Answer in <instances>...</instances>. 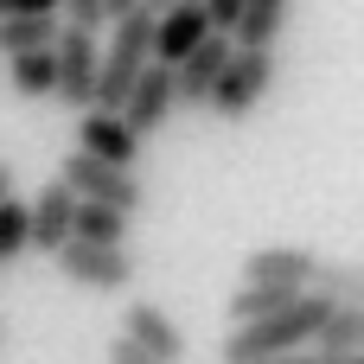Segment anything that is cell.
Here are the masks:
<instances>
[{"label":"cell","instance_id":"6da1fadb","mask_svg":"<svg viewBox=\"0 0 364 364\" xmlns=\"http://www.w3.org/2000/svg\"><path fill=\"white\" fill-rule=\"evenodd\" d=\"M154 32H160V13L154 6H128L115 26H109V45H102V83H96V109L102 115H122V102L141 90V77L154 70Z\"/></svg>","mask_w":364,"mask_h":364},{"label":"cell","instance_id":"7a4b0ae2","mask_svg":"<svg viewBox=\"0 0 364 364\" xmlns=\"http://www.w3.org/2000/svg\"><path fill=\"white\" fill-rule=\"evenodd\" d=\"M326 320H333V301L326 294H307L301 307H288V314H275L262 326L230 333L224 339V364H288V358H301V346H320Z\"/></svg>","mask_w":364,"mask_h":364},{"label":"cell","instance_id":"3957f363","mask_svg":"<svg viewBox=\"0 0 364 364\" xmlns=\"http://www.w3.org/2000/svg\"><path fill=\"white\" fill-rule=\"evenodd\" d=\"M58 179H64V186H70L83 205H109V211H122V218H134V205L147 198L141 173H128V166H109V160H90V154H64Z\"/></svg>","mask_w":364,"mask_h":364},{"label":"cell","instance_id":"277c9868","mask_svg":"<svg viewBox=\"0 0 364 364\" xmlns=\"http://www.w3.org/2000/svg\"><path fill=\"white\" fill-rule=\"evenodd\" d=\"M275 70H282L275 51H237L230 70H224V83H218V96H211V115H218V122H243V115L269 96Z\"/></svg>","mask_w":364,"mask_h":364},{"label":"cell","instance_id":"5b68a950","mask_svg":"<svg viewBox=\"0 0 364 364\" xmlns=\"http://www.w3.org/2000/svg\"><path fill=\"white\" fill-rule=\"evenodd\" d=\"M96 83H102V45L90 32H70L64 26V38H58V96L77 115H90L96 109Z\"/></svg>","mask_w":364,"mask_h":364},{"label":"cell","instance_id":"8992f818","mask_svg":"<svg viewBox=\"0 0 364 364\" xmlns=\"http://www.w3.org/2000/svg\"><path fill=\"white\" fill-rule=\"evenodd\" d=\"M58 275L70 288H90V294H122L134 282V256L128 250H90V243H70L64 256H51Z\"/></svg>","mask_w":364,"mask_h":364},{"label":"cell","instance_id":"52a82bcc","mask_svg":"<svg viewBox=\"0 0 364 364\" xmlns=\"http://www.w3.org/2000/svg\"><path fill=\"white\" fill-rule=\"evenodd\" d=\"M211 38H218V32H211V19H205V0H179V6H166V13H160V32H154V64L179 70V64H186V58H198Z\"/></svg>","mask_w":364,"mask_h":364},{"label":"cell","instance_id":"ba28073f","mask_svg":"<svg viewBox=\"0 0 364 364\" xmlns=\"http://www.w3.org/2000/svg\"><path fill=\"white\" fill-rule=\"evenodd\" d=\"M314 275H320V256L314 250H256L243 262V288H288V294H314Z\"/></svg>","mask_w":364,"mask_h":364},{"label":"cell","instance_id":"9c48e42d","mask_svg":"<svg viewBox=\"0 0 364 364\" xmlns=\"http://www.w3.org/2000/svg\"><path fill=\"white\" fill-rule=\"evenodd\" d=\"M77 192L64 186V179H51L38 198H32V250H45V256H64L70 250V237H77Z\"/></svg>","mask_w":364,"mask_h":364},{"label":"cell","instance_id":"30bf717a","mask_svg":"<svg viewBox=\"0 0 364 364\" xmlns=\"http://www.w3.org/2000/svg\"><path fill=\"white\" fill-rule=\"evenodd\" d=\"M230 58H237V38H211V45L198 51V58H186V64L173 70L179 109H211V96H218V83H224Z\"/></svg>","mask_w":364,"mask_h":364},{"label":"cell","instance_id":"8fae6325","mask_svg":"<svg viewBox=\"0 0 364 364\" xmlns=\"http://www.w3.org/2000/svg\"><path fill=\"white\" fill-rule=\"evenodd\" d=\"M77 154L109 160V166H128V173H134V160H141V134H134L122 115L90 109V115H77Z\"/></svg>","mask_w":364,"mask_h":364},{"label":"cell","instance_id":"7c38bea8","mask_svg":"<svg viewBox=\"0 0 364 364\" xmlns=\"http://www.w3.org/2000/svg\"><path fill=\"white\" fill-rule=\"evenodd\" d=\"M173 109H179V90H173V70L166 64H154L147 77H141V90L122 102V122L147 141V134H160L166 122H173Z\"/></svg>","mask_w":364,"mask_h":364},{"label":"cell","instance_id":"4fadbf2b","mask_svg":"<svg viewBox=\"0 0 364 364\" xmlns=\"http://www.w3.org/2000/svg\"><path fill=\"white\" fill-rule=\"evenodd\" d=\"M122 339H134L141 352H154L160 364H179V358H186V333L173 326L166 307H147V301L122 307Z\"/></svg>","mask_w":364,"mask_h":364},{"label":"cell","instance_id":"5bb4252c","mask_svg":"<svg viewBox=\"0 0 364 364\" xmlns=\"http://www.w3.org/2000/svg\"><path fill=\"white\" fill-rule=\"evenodd\" d=\"M64 19L58 13H0V51L6 58H32V51H58Z\"/></svg>","mask_w":364,"mask_h":364},{"label":"cell","instance_id":"9a60e30c","mask_svg":"<svg viewBox=\"0 0 364 364\" xmlns=\"http://www.w3.org/2000/svg\"><path fill=\"white\" fill-rule=\"evenodd\" d=\"M301 301L307 294H288V288H237L224 301V320H230V333H243V326H262V320H275V314H288Z\"/></svg>","mask_w":364,"mask_h":364},{"label":"cell","instance_id":"2e32d148","mask_svg":"<svg viewBox=\"0 0 364 364\" xmlns=\"http://www.w3.org/2000/svg\"><path fill=\"white\" fill-rule=\"evenodd\" d=\"M288 32V0H250L243 26H237V51H275Z\"/></svg>","mask_w":364,"mask_h":364},{"label":"cell","instance_id":"e0dca14e","mask_svg":"<svg viewBox=\"0 0 364 364\" xmlns=\"http://www.w3.org/2000/svg\"><path fill=\"white\" fill-rule=\"evenodd\" d=\"M70 243H90V250H128V218L109 211V205H77V237Z\"/></svg>","mask_w":364,"mask_h":364},{"label":"cell","instance_id":"ac0fdd59","mask_svg":"<svg viewBox=\"0 0 364 364\" xmlns=\"http://www.w3.org/2000/svg\"><path fill=\"white\" fill-rule=\"evenodd\" d=\"M314 294H326L333 307H352V314H364V269H358V262H320Z\"/></svg>","mask_w":364,"mask_h":364},{"label":"cell","instance_id":"d6986e66","mask_svg":"<svg viewBox=\"0 0 364 364\" xmlns=\"http://www.w3.org/2000/svg\"><path fill=\"white\" fill-rule=\"evenodd\" d=\"M32 250V198H6L0 205V269H13Z\"/></svg>","mask_w":364,"mask_h":364},{"label":"cell","instance_id":"ffe728a7","mask_svg":"<svg viewBox=\"0 0 364 364\" xmlns=\"http://www.w3.org/2000/svg\"><path fill=\"white\" fill-rule=\"evenodd\" d=\"M314 352H320V358H358V352H364V314L333 307V320H326V333H320Z\"/></svg>","mask_w":364,"mask_h":364},{"label":"cell","instance_id":"44dd1931","mask_svg":"<svg viewBox=\"0 0 364 364\" xmlns=\"http://www.w3.org/2000/svg\"><path fill=\"white\" fill-rule=\"evenodd\" d=\"M6 64H13V90H19V96H58V51L6 58Z\"/></svg>","mask_w":364,"mask_h":364},{"label":"cell","instance_id":"7402d4cb","mask_svg":"<svg viewBox=\"0 0 364 364\" xmlns=\"http://www.w3.org/2000/svg\"><path fill=\"white\" fill-rule=\"evenodd\" d=\"M128 6H134V0H64V26L96 38V32H102V26H115Z\"/></svg>","mask_w":364,"mask_h":364},{"label":"cell","instance_id":"603a6c76","mask_svg":"<svg viewBox=\"0 0 364 364\" xmlns=\"http://www.w3.org/2000/svg\"><path fill=\"white\" fill-rule=\"evenodd\" d=\"M109 364H160V358H154V352H141L134 339H122V333H115V346H109Z\"/></svg>","mask_w":364,"mask_h":364},{"label":"cell","instance_id":"cb8c5ba5","mask_svg":"<svg viewBox=\"0 0 364 364\" xmlns=\"http://www.w3.org/2000/svg\"><path fill=\"white\" fill-rule=\"evenodd\" d=\"M6 198H19V192H13V166L0 160V205H6Z\"/></svg>","mask_w":364,"mask_h":364},{"label":"cell","instance_id":"d4e9b609","mask_svg":"<svg viewBox=\"0 0 364 364\" xmlns=\"http://www.w3.org/2000/svg\"><path fill=\"white\" fill-rule=\"evenodd\" d=\"M0 339H6V326H0Z\"/></svg>","mask_w":364,"mask_h":364}]
</instances>
